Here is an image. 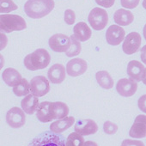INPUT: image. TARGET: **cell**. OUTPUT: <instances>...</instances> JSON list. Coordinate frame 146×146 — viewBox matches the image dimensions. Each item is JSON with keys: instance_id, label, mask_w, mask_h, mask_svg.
Returning <instances> with one entry per match:
<instances>
[{"instance_id": "1", "label": "cell", "mask_w": 146, "mask_h": 146, "mask_svg": "<svg viewBox=\"0 0 146 146\" xmlns=\"http://www.w3.org/2000/svg\"><path fill=\"white\" fill-rule=\"evenodd\" d=\"M53 0H28L24 5V11L33 19H40L47 16L54 9Z\"/></svg>"}, {"instance_id": "2", "label": "cell", "mask_w": 146, "mask_h": 146, "mask_svg": "<svg viewBox=\"0 0 146 146\" xmlns=\"http://www.w3.org/2000/svg\"><path fill=\"white\" fill-rule=\"evenodd\" d=\"M51 62V56L49 52L43 48H39L34 52L28 54L24 60L25 67L32 71L42 70L48 66Z\"/></svg>"}, {"instance_id": "3", "label": "cell", "mask_w": 146, "mask_h": 146, "mask_svg": "<svg viewBox=\"0 0 146 146\" xmlns=\"http://www.w3.org/2000/svg\"><path fill=\"white\" fill-rule=\"evenodd\" d=\"M27 28V23L21 16L12 14L0 15V32L11 33L21 31Z\"/></svg>"}, {"instance_id": "4", "label": "cell", "mask_w": 146, "mask_h": 146, "mask_svg": "<svg viewBox=\"0 0 146 146\" xmlns=\"http://www.w3.org/2000/svg\"><path fill=\"white\" fill-rule=\"evenodd\" d=\"M29 146H65V141L60 135L45 132L35 137Z\"/></svg>"}, {"instance_id": "5", "label": "cell", "mask_w": 146, "mask_h": 146, "mask_svg": "<svg viewBox=\"0 0 146 146\" xmlns=\"http://www.w3.org/2000/svg\"><path fill=\"white\" fill-rule=\"evenodd\" d=\"M88 21L93 29L102 30L108 23V12L104 9L96 7L90 12Z\"/></svg>"}, {"instance_id": "6", "label": "cell", "mask_w": 146, "mask_h": 146, "mask_svg": "<svg viewBox=\"0 0 146 146\" xmlns=\"http://www.w3.org/2000/svg\"><path fill=\"white\" fill-rule=\"evenodd\" d=\"M29 89L32 95L36 97H42L50 91L49 81L44 76H36L31 79Z\"/></svg>"}, {"instance_id": "7", "label": "cell", "mask_w": 146, "mask_h": 146, "mask_svg": "<svg viewBox=\"0 0 146 146\" xmlns=\"http://www.w3.org/2000/svg\"><path fill=\"white\" fill-rule=\"evenodd\" d=\"M6 122L11 128H21L26 123L25 113L20 108H11L6 113Z\"/></svg>"}, {"instance_id": "8", "label": "cell", "mask_w": 146, "mask_h": 146, "mask_svg": "<svg viewBox=\"0 0 146 146\" xmlns=\"http://www.w3.org/2000/svg\"><path fill=\"white\" fill-rule=\"evenodd\" d=\"M123 40H124L122 45L123 52L125 54L131 55L138 51L141 46L142 38L137 32H131L128 34V35H126Z\"/></svg>"}, {"instance_id": "9", "label": "cell", "mask_w": 146, "mask_h": 146, "mask_svg": "<svg viewBox=\"0 0 146 146\" xmlns=\"http://www.w3.org/2000/svg\"><path fill=\"white\" fill-rule=\"evenodd\" d=\"M49 46L55 52H65L70 45V39L64 34H55L49 39Z\"/></svg>"}, {"instance_id": "10", "label": "cell", "mask_w": 146, "mask_h": 146, "mask_svg": "<svg viewBox=\"0 0 146 146\" xmlns=\"http://www.w3.org/2000/svg\"><path fill=\"white\" fill-rule=\"evenodd\" d=\"M127 74L129 78L136 82L143 81L145 83L146 69L144 64L137 60H131L127 65Z\"/></svg>"}, {"instance_id": "11", "label": "cell", "mask_w": 146, "mask_h": 146, "mask_svg": "<svg viewBox=\"0 0 146 146\" xmlns=\"http://www.w3.org/2000/svg\"><path fill=\"white\" fill-rule=\"evenodd\" d=\"M88 69V64L84 59L82 58H73L70 59L67 64H66V68H65V72L70 77H78L83 75L84 73L86 72Z\"/></svg>"}, {"instance_id": "12", "label": "cell", "mask_w": 146, "mask_h": 146, "mask_svg": "<svg viewBox=\"0 0 146 146\" xmlns=\"http://www.w3.org/2000/svg\"><path fill=\"white\" fill-rule=\"evenodd\" d=\"M74 130L75 132L78 133L81 136H89L97 132L98 125L93 119H79L76 122L74 125Z\"/></svg>"}, {"instance_id": "13", "label": "cell", "mask_w": 146, "mask_h": 146, "mask_svg": "<svg viewBox=\"0 0 146 146\" xmlns=\"http://www.w3.org/2000/svg\"><path fill=\"white\" fill-rule=\"evenodd\" d=\"M117 92L124 97L132 96L137 90V84L131 78H122L116 84Z\"/></svg>"}, {"instance_id": "14", "label": "cell", "mask_w": 146, "mask_h": 146, "mask_svg": "<svg viewBox=\"0 0 146 146\" xmlns=\"http://www.w3.org/2000/svg\"><path fill=\"white\" fill-rule=\"evenodd\" d=\"M125 35L124 29L119 25H111L106 32L107 42L111 46H118L123 41Z\"/></svg>"}, {"instance_id": "15", "label": "cell", "mask_w": 146, "mask_h": 146, "mask_svg": "<svg viewBox=\"0 0 146 146\" xmlns=\"http://www.w3.org/2000/svg\"><path fill=\"white\" fill-rule=\"evenodd\" d=\"M129 135L133 138H143L146 137V116L144 114L136 117Z\"/></svg>"}, {"instance_id": "16", "label": "cell", "mask_w": 146, "mask_h": 146, "mask_svg": "<svg viewBox=\"0 0 146 146\" xmlns=\"http://www.w3.org/2000/svg\"><path fill=\"white\" fill-rule=\"evenodd\" d=\"M66 76L65 67L61 64H55L50 67L47 71L48 81L53 84H59L64 79Z\"/></svg>"}, {"instance_id": "17", "label": "cell", "mask_w": 146, "mask_h": 146, "mask_svg": "<svg viewBox=\"0 0 146 146\" xmlns=\"http://www.w3.org/2000/svg\"><path fill=\"white\" fill-rule=\"evenodd\" d=\"M75 122V118L73 116H66L63 119H57L50 125V130L52 133L60 134L71 127Z\"/></svg>"}, {"instance_id": "18", "label": "cell", "mask_w": 146, "mask_h": 146, "mask_svg": "<svg viewBox=\"0 0 146 146\" xmlns=\"http://www.w3.org/2000/svg\"><path fill=\"white\" fill-rule=\"evenodd\" d=\"M92 35V31L87 23L84 22L78 23L73 28V36L79 42H84L90 39Z\"/></svg>"}, {"instance_id": "19", "label": "cell", "mask_w": 146, "mask_h": 146, "mask_svg": "<svg viewBox=\"0 0 146 146\" xmlns=\"http://www.w3.org/2000/svg\"><path fill=\"white\" fill-rule=\"evenodd\" d=\"M2 78L9 87H14L23 79L21 73L14 68H7L2 73Z\"/></svg>"}, {"instance_id": "20", "label": "cell", "mask_w": 146, "mask_h": 146, "mask_svg": "<svg viewBox=\"0 0 146 146\" xmlns=\"http://www.w3.org/2000/svg\"><path fill=\"white\" fill-rule=\"evenodd\" d=\"M39 99L32 94L27 95L21 102L23 111L27 114H34L39 107Z\"/></svg>"}, {"instance_id": "21", "label": "cell", "mask_w": 146, "mask_h": 146, "mask_svg": "<svg viewBox=\"0 0 146 146\" xmlns=\"http://www.w3.org/2000/svg\"><path fill=\"white\" fill-rule=\"evenodd\" d=\"M113 20H114V23L120 27L128 26L133 22L134 16L128 10L119 9L115 11L113 15Z\"/></svg>"}, {"instance_id": "22", "label": "cell", "mask_w": 146, "mask_h": 146, "mask_svg": "<svg viewBox=\"0 0 146 146\" xmlns=\"http://www.w3.org/2000/svg\"><path fill=\"white\" fill-rule=\"evenodd\" d=\"M51 104L50 102H43L39 104V107L36 110V117L39 121L42 123H46L52 121V117L51 113Z\"/></svg>"}, {"instance_id": "23", "label": "cell", "mask_w": 146, "mask_h": 146, "mask_svg": "<svg viewBox=\"0 0 146 146\" xmlns=\"http://www.w3.org/2000/svg\"><path fill=\"white\" fill-rule=\"evenodd\" d=\"M51 113L52 119H60L69 114L68 106L62 102H55L51 104Z\"/></svg>"}, {"instance_id": "24", "label": "cell", "mask_w": 146, "mask_h": 146, "mask_svg": "<svg viewBox=\"0 0 146 146\" xmlns=\"http://www.w3.org/2000/svg\"><path fill=\"white\" fill-rule=\"evenodd\" d=\"M96 78L98 84L105 90H110L113 87V80L111 75L106 70H100L96 72Z\"/></svg>"}, {"instance_id": "25", "label": "cell", "mask_w": 146, "mask_h": 146, "mask_svg": "<svg viewBox=\"0 0 146 146\" xmlns=\"http://www.w3.org/2000/svg\"><path fill=\"white\" fill-rule=\"evenodd\" d=\"M13 93L18 96H26L30 93V89H29V83L26 78H23L19 84H17L16 86L13 87Z\"/></svg>"}, {"instance_id": "26", "label": "cell", "mask_w": 146, "mask_h": 146, "mask_svg": "<svg viewBox=\"0 0 146 146\" xmlns=\"http://www.w3.org/2000/svg\"><path fill=\"white\" fill-rule=\"evenodd\" d=\"M70 45L69 49L65 52V54L67 57L72 58V57L78 56L81 52L82 46H81V43L75 39L73 35L70 37Z\"/></svg>"}, {"instance_id": "27", "label": "cell", "mask_w": 146, "mask_h": 146, "mask_svg": "<svg viewBox=\"0 0 146 146\" xmlns=\"http://www.w3.org/2000/svg\"><path fill=\"white\" fill-rule=\"evenodd\" d=\"M84 136L77 132H71L66 138L65 146H84Z\"/></svg>"}, {"instance_id": "28", "label": "cell", "mask_w": 146, "mask_h": 146, "mask_svg": "<svg viewBox=\"0 0 146 146\" xmlns=\"http://www.w3.org/2000/svg\"><path fill=\"white\" fill-rule=\"evenodd\" d=\"M17 10V5L12 0H0V13L8 14Z\"/></svg>"}, {"instance_id": "29", "label": "cell", "mask_w": 146, "mask_h": 146, "mask_svg": "<svg viewBox=\"0 0 146 146\" xmlns=\"http://www.w3.org/2000/svg\"><path fill=\"white\" fill-rule=\"evenodd\" d=\"M103 131L108 135H113L118 131V125L112 121H106L103 125Z\"/></svg>"}, {"instance_id": "30", "label": "cell", "mask_w": 146, "mask_h": 146, "mask_svg": "<svg viewBox=\"0 0 146 146\" xmlns=\"http://www.w3.org/2000/svg\"><path fill=\"white\" fill-rule=\"evenodd\" d=\"M76 21V14L70 9H68L64 11V22L67 25H73Z\"/></svg>"}, {"instance_id": "31", "label": "cell", "mask_w": 146, "mask_h": 146, "mask_svg": "<svg viewBox=\"0 0 146 146\" xmlns=\"http://www.w3.org/2000/svg\"><path fill=\"white\" fill-rule=\"evenodd\" d=\"M139 2H140V0H120L121 5L124 8L129 9V10L136 8L138 5Z\"/></svg>"}, {"instance_id": "32", "label": "cell", "mask_w": 146, "mask_h": 146, "mask_svg": "<svg viewBox=\"0 0 146 146\" xmlns=\"http://www.w3.org/2000/svg\"><path fill=\"white\" fill-rule=\"evenodd\" d=\"M121 146H145L142 141L133 139H125L121 143Z\"/></svg>"}, {"instance_id": "33", "label": "cell", "mask_w": 146, "mask_h": 146, "mask_svg": "<svg viewBox=\"0 0 146 146\" xmlns=\"http://www.w3.org/2000/svg\"><path fill=\"white\" fill-rule=\"evenodd\" d=\"M96 3L104 8H110L114 5L115 0H95Z\"/></svg>"}, {"instance_id": "34", "label": "cell", "mask_w": 146, "mask_h": 146, "mask_svg": "<svg viewBox=\"0 0 146 146\" xmlns=\"http://www.w3.org/2000/svg\"><path fill=\"white\" fill-rule=\"evenodd\" d=\"M8 44V38L5 33L0 32V51L4 50Z\"/></svg>"}, {"instance_id": "35", "label": "cell", "mask_w": 146, "mask_h": 146, "mask_svg": "<svg viewBox=\"0 0 146 146\" xmlns=\"http://www.w3.org/2000/svg\"><path fill=\"white\" fill-rule=\"evenodd\" d=\"M138 107L140 110H142L143 113H145V95H143L142 97L139 98L138 100Z\"/></svg>"}, {"instance_id": "36", "label": "cell", "mask_w": 146, "mask_h": 146, "mask_svg": "<svg viewBox=\"0 0 146 146\" xmlns=\"http://www.w3.org/2000/svg\"><path fill=\"white\" fill-rule=\"evenodd\" d=\"M84 146H98V144L93 141H87V142H84Z\"/></svg>"}, {"instance_id": "37", "label": "cell", "mask_w": 146, "mask_h": 146, "mask_svg": "<svg viewBox=\"0 0 146 146\" xmlns=\"http://www.w3.org/2000/svg\"><path fill=\"white\" fill-rule=\"evenodd\" d=\"M4 65H5V58L2 54H0V70H2Z\"/></svg>"}]
</instances>
